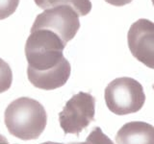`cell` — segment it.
<instances>
[{
	"label": "cell",
	"instance_id": "cell-3",
	"mask_svg": "<svg viewBox=\"0 0 154 144\" xmlns=\"http://www.w3.org/2000/svg\"><path fill=\"white\" fill-rule=\"evenodd\" d=\"M104 97L109 110L117 115L137 112L146 102L143 86L130 77H120L109 83Z\"/></svg>",
	"mask_w": 154,
	"mask_h": 144
},
{
	"label": "cell",
	"instance_id": "cell-4",
	"mask_svg": "<svg viewBox=\"0 0 154 144\" xmlns=\"http://www.w3.org/2000/svg\"><path fill=\"white\" fill-rule=\"evenodd\" d=\"M79 28V14L73 8L63 5L47 9L38 14L30 32L36 30L51 31L66 44L76 36Z\"/></svg>",
	"mask_w": 154,
	"mask_h": 144
},
{
	"label": "cell",
	"instance_id": "cell-10",
	"mask_svg": "<svg viewBox=\"0 0 154 144\" xmlns=\"http://www.w3.org/2000/svg\"><path fill=\"white\" fill-rule=\"evenodd\" d=\"M85 144H115L99 127H94L87 137Z\"/></svg>",
	"mask_w": 154,
	"mask_h": 144
},
{
	"label": "cell",
	"instance_id": "cell-14",
	"mask_svg": "<svg viewBox=\"0 0 154 144\" xmlns=\"http://www.w3.org/2000/svg\"><path fill=\"white\" fill-rule=\"evenodd\" d=\"M41 144H64V143H58V142H52V141H46V142H43Z\"/></svg>",
	"mask_w": 154,
	"mask_h": 144
},
{
	"label": "cell",
	"instance_id": "cell-13",
	"mask_svg": "<svg viewBox=\"0 0 154 144\" xmlns=\"http://www.w3.org/2000/svg\"><path fill=\"white\" fill-rule=\"evenodd\" d=\"M0 144H10V142L8 141V139L1 134H0Z\"/></svg>",
	"mask_w": 154,
	"mask_h": 144
},
{
	"label": "cell",
	"instance_id": "cell-15",
	"mask_svg": "<svg viewBox=\"0 0 154 144\" xmlns=\"http://www.w3.org/2000/svg\"><path fill=\"white\" fill-rule=\"evenodd\" d=\"M69 144H85L84 142H72V143H69Z\"/></svg>",
	"mask_w": 154,
	"mask_h": 144
},
{
	"label": "cell",
	"instance_id": "cell-9",
	"mask_svg": "<svg viewBox=\"0 0 154 144\" xmlns=\"http://www.w3.org/2000/svg\"><path fill=\"white\" fill-rule=\"evenodd\" d=\"M13 83V72L10 65L0 58V93L11 88Z\"/></svg>",
	"mask_w": 154,
	"mask_h": 144
},
{
	"label": "cell",
	"instance_id": "cell-12",
	"mask_svg": "<svg viewBox=\"0 0 154 144\" xmlns=\"http://www.w3.org/2000/svg\"><path fill=\"white\" fill-rule=\"evenodd\" d=\"M105 1L111 5H113V6L122 7V6H124V5L131 3L133 0H105Z\"/></svg>",
	"mask_w": 154,
	"mask_h": 144
},
{
	"label": "cell",
	"instance_id": "cell-1",
	"mask_svg": "<svg viewBox=\"0 0 154 144\" xmlns=\"http://www.w3.org/2000/svg\"><path fill=\"white\" fill-rule=\"evenodd\" d=\"M66 46L56 34L48 30L31 32L25 44L27 76L37 88L53 90L65 86L71 67L64 57Z\"/></svg>",
	"mask_w": 154,
	"mask_h": 144
},
{
	"label": "cell",
	"instance_id": "cell-8",
	"mask_svg": "<svg viewBox=\"0 0 154 144\" xmlns=\"http://www.w3.org/2000/svg\"><path fill=\"white\" fill-rule=\"evenodd\" d=\"M36 5L42 10H47L57 6H69L73 8L79 16H87L91 10L90 0H34Z\"/></svg>",
	"mask_w": 154,
	"mask_h": 144
},
{
	"label": "cell",
	"instance_id": "cell-5",
	"mask_svg": "<svg viewBox=\"0 0 154 144\" xmlns=\"http://www.w3.org/2000/svg\"><path fill=\"white\" fill-rule=\"evenodd\" d=\"M95 98L88 92H78L67 101L59 113L60 126L65 134H79L94 119Z\"/></svg>",
	"mask_w": 154,
	"mask_h": 144
},
{
	"label": "cell",
	"instance_id": "cell-2",
	"mask_svg": "<svg viewBox=\"0 0 154 144\" xmlns=\"http://www.w3.org/2000/svg\"><path fill=\"white\" fill-rule=\"evenodd\" d=\"M9 133L21 140L38 139L47 124L45 107L37 100L20 97L9 104L4 114Z\"/></svg>",
	"mask_w": 154,
	"mask_h": 144
},
{
	"label": "cell",
	"instance_id": "cell-17",
	"mask_svg": "<svg viewBox=\"0 0 154 144\" xmlns=\"http://www.w3.org/2000/svg\"><path fill=\"white\" fill-rule=\"evenodd\" d=\"M153 89H154V85H153Z\"/></svg>",
	"mask_w": 154,
	"mask_h": 144
},
{
	"label": "cell",
	"instance_id": "cell-11",
	"mask_svg": "<svg viewBox=\"0 0 154 144\" xmlns=\"http://www.w3.org/2000/svg\"><path fill=\"white\" fill-rule=\"evenodd\" d=\"M19 0H0V20L11 16L17 11Z\"/></svg>",
	"mask_w": 154,
	"mask_h": 144
},
{
	"label": "cell",
	"instance_id": "cell-6",
	"mask_svg": "<svg viewBox=\"0 0 154 144\" xmlns=\"http://www.w3.org/2000/svg\"><path fill=\"white\" fill-rule=\"evenodd\" d=\"M129 50L134 58L146 67L154 69V22L140 18L129 28L127 34Z\"/></svg>",
	"mask_w": 154,
	"mask_h": 144
},
{
	"label": "cell",
	"instance_id": "cell-7",
	"mask_svg": "<svg viewBox=\"0 0 154 144\" xmlns=\"http://www.w3.org/2000/svg\"><path fill=\"white\" fill-rule=\"evenodd\" d=\"M117 144H154V126L143 121L124 124L116 134Z\"/></svg>",
	"mask_w": 154,
	"mask_h": 144
},
{
	"label": "cell",
	"instance_id": "cell-16",
	"mask_svg": "<svg viewBox=\"0 0 154 144\" xmlns=\"http://www.w3.org/2000/svg\"><path fill=\"white\" fill-rule=\"evenodd\" d=\"M151 1H152V4H153V6H154V0H151Z\"/></svg>",
	"mask_w": 154,
	"mask_h": 144
}]
</instances>
